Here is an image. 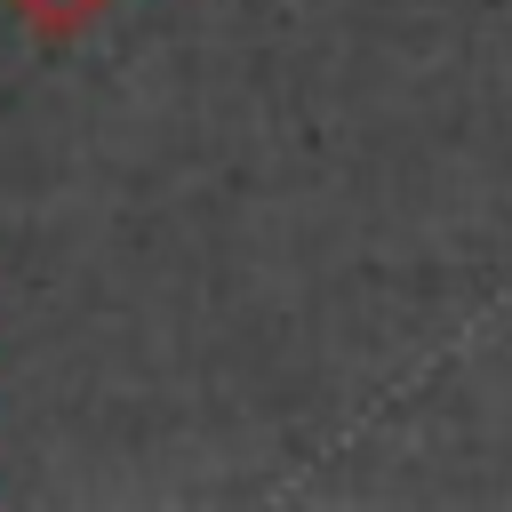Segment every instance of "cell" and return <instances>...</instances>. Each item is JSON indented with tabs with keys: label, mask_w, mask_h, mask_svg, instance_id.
Instances as JSON below:
<instances>
[{
	"label": "cell",
	"mask_w": 512,
	"mask_h": 512,
	"mask_svg": "<svg viewBox=\"0 0 512 512\" xmlns=\"http://www.w3.org/2000/svg\"><path fill=\"white\" fill-rule=\"evenodd\" d=\"M0 8H8L40 48H72V40H88L120 0H0Z\"/></svg>",
	"instance_id": "1"
}]
</instances>
